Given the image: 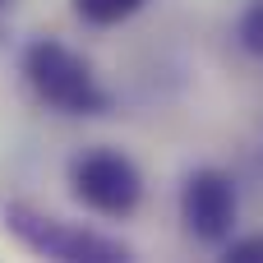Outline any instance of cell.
Returning <instances> with one entry per match:
<instances>
[{
	"label": "cell",
	"mask_w": 263,
	"mask_h": 263,
	"mask_svg": "<svg viewBox=\"0 0 263 263\" xmlns=\"http://www.w3.org/2000/svg\"><path fill=\"white\" fill-rule=\"evenodd\" d=\"M148 0H69L74 18H83L88 28H120L129 23Z\"/></svg>",
	"instance_id": "obj_5"
},
{
	"label": "cell",
	"mask_w": 263,
	"mask_h": 263,
	"mask_svg": "<svg viewBox=\"0 0 263 263\" xmlns=\"http://www.w3.org/2000/svg\"><path fill=\"white\" fill-rule=\"evenodd\" d=\"M240 194L222 166H194L180 185V222L199 245H222L236 231Z\"/></svg>",
	"instance_id": "obj_4"
},
{
	"label": "cell",
	"mask_w": 263,
	"mask_h": 263,
	"mask_svg": "<svg viewBox=\"0 0 263 263\" xmlns=\"http://www.w3.org/2000/svg\"><path fill=\"white\" fill-rule=\"evenodd\" d=\"M222 259L263 263V231H254V236H227V240H222Z\"/></svg>",
	"instance_id": "obj_7"
},
{
	"label": "cell",
	"mask_w": 263,
	"mask_h": 263,
	"mask_svg": "<svg viewBox=\"0 0 263 263\" xmlns=\"http://www.w3.org/2000/svg\"><path fill=\"white\" fill-rule=\"evenodd\" d=\"M18 74L28 92L55 116H106L111 88L97 79L92 60L60 37H32L18 51Z\"/></svg>",
	"instance_id": "obj_1"
},
{
	"label": "cell",
	"mask_w": 263,
	"mask_h": 263,
	"mask_svg": "<svg viewBox=\"0 0 263 263\" xmlns=\"http://www.w3.org/2000/svg\"><path fill=\"white\" fill-rule=\"evenodd\" d=\"M65 185H69L79 208H88L97 217H111V222L134 217L139 203H143V171H139V162L129 153H120V148H106V143L74 153L69 166H65Z\"/></svg>",
	"instance_id": "obj_3"
},
{
	"label": "cell",
	"mask_w": 263,
	"mask_h": 263,
	"mask_svg": "<svg viewBox=\"0 0 263 263\" xmlns=\"http://www.w3.org/2000/svg\"><path fill=\"white\" fill-rule=\"evenodd\" d=\"M0 5H9V0H0Z\"/></svg>",
	"instance_id": "obj_8"
},
{
	"label": "cell",
	"mask_w": 263,
	"mask_h": 263,
	"mask_svg": "<svg viewBox=\"0 0 263 263\" xmlns=\"http://www.w3.org/2000/svg\"><path fill=\"white\" fill-rule=\"evenodd\" d=\"M5 231L37 259H55V263H129L134 250L120 236H106L97 227L69 222L32 199H9L5 203Z\"/></svg>",
	"instance_id": "obj_2"
},
{
	"label": "cell",
	"mask_w": 263,
	"mask_h": 263,
	"mask_svg": "<svg viewBox=\"0 0 263 263\" xmlns=\"http://www.w3.org/2000/svg\"><path fill=\"white\" fill-rule=\"evenodd\" d=\"M236 42H240L250 55H259V60H263V0L245 5V14L236 18Z\"/></svg>",
	"instance_id": "obj_6"
}]
</instances>
